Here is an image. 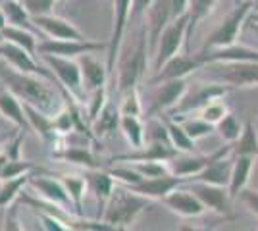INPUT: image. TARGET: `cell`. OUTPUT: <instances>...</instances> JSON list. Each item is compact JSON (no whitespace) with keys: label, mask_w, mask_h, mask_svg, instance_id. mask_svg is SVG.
Wrapping results in <instances>:
<instances>
[{"label":"cell","mask_w":258,"mask_h":231,"mask_svg":"<svg viewBox=\"0 0 258 231\" xmlns=\"http://www.w3.org/2000/svg\"><path fill=\"white\" fill-rule=\"evenodd\" d=\"M149 206H151V198L141 197V195L133 193L131 189L123 187V185L121 187L116 185L100 220L114 225V227L125 229L129 225H133L135 220Z\"/></svg>","instance_id":"2"},{"label":"cell","mask_w":258,"mask_h":231,"mask_svg":"<svg viewBox=\"0 0 258 231\" xmlns=\"http://www.w3.org/2000/svg\"><path fill=\"white\" fill-rule=\"evenodd\" d=\"M245 29L254 31V33L258 35V10H252L250 14H248L247 23H245Z\"/></svg>","instance_id":"53"},{"label":"cell","mask_w":258,"mask_h":231,"mask_svg":"<svg viewBox=\"0 0 258 231\" xmlns=\"http://www.w3.org/2000/svg\"><path fill=\"white\" fill-rule=\"evenodd\" d=\"M243 121L237 118L233 112H229L224 120L216 125V133L220 135V139L226 144H233L239 139V135L243 133Z\"/></svg>","instance_id":"38"},{"label":"cell","mask_w":258,"mask_h":231,"mask_svg":"<svg viewBox=\"0 0 258 231\" xmlns=\"http://www.w3.org/2000/svg\"><path fill=\"white\" fill-rule=\"evenodd\" d=\"M222 221H216L212 225H199V223H181L177 231H214Z\"/></svg>","instance_id":"51"},{"label":"cell","mask_w":258,"mask_h":231,"mask_svg":"<svg viewBox=\"0 0 258 231\" xmlns=\"http://www.w3.org/2000/svg\"><path fill=\"white\" fill-rule=\"evenodd\" d=\"M39 221L43 223V227L46 231H81V229H76V227L66 225L62 220H58L56 216H52L50 212H44V210L39 212Z\"/></svg>","instance_id":"47"},{"label":"cell","mask_w":258,"mask_h":231,"mask_svg":"<svg viewBox=\"0 0 258 231\" xmlns=\"http://www.w3.org/2000/svg\"><path fill=\"white\" fill-rule=\"evenodd\" d=\"M203 67H205V62L201 60L199 52H197V54H191V52L177 54V56H173L172 60H168V62L154 73V77L151 79V83L156 85V83L172 81V79H189V75L201 71Z\"/></svg>","instance_id":"14"},{"label":"cell","mask_w":258,"mask_h":231,"mask_svg":"<svg viewBox=\"0 0 258 231\" xmlns=\"http://www.w3.org/2000/svg\"><path fill=\"white\" fill-rule=\"evenodd\" d=\"M237 200L245 206V208L250 212V214H254V216H258V191H254V189H245L239 197H237Z\"/></svg>","instance_id":"48"},{"label":"cell","mask_w":258,"mask_h":231,"mask_svg":"<svg viewBox=\"0 0 258 231\" xmlns=\"http://www.w3.org/2000/svg\"><path fill=\"white\" fill-rule=\"evenodd\" d=\"M254 10H258V8H254Z\"/></svg>","instance_id":"59"},{"label":"cell","mask_w":258,"mask_h":231,"mask_svg":"<svg viewBox=\"0 0 258 231\" xmlns=\"http://www.w3.org/2000/svg\"><path fill=\"white\" fill-rule=\"evenodd\" d=\"M114 2V22H112V35L108 41V56L106 66L110 77L116 75V62L121 54V41L125 37V29L133 14V2L135 0H112Z\"/></svg>","instance_id":"8"},{"label":"cell","mask_w":258,"mask_h":231,"mask_svg":"<svg viewBox=\"0 0 258 231\" xmlns=\"http://www.w3.org/2000/svg\"><path fill=\"white\" fill-rule=\"evenodd\" d=\"M252 4H254V8H258V0H250Z\"/></svg>","instance_id":"57"},{"label":"cell","mask_w":258,"mask_h":231,"mask_svg":"<svg viewBox=\"0 0 258 231\" xmlns=\"http://www.w3.org/2000/svg\"><path fill=\"white\" fill-rule=\"evenodd\" d=\"M231 89L222 85V83H216V81H195V83H189V87L185 91V95L181 97V100L177 102V106L173 108L170 116L173 120H179V118H185V116H191L195 112H201L206 104H210L212 100L216 99H224Z\"/></svg>","instance_id":"6"},{"label":"cell","mask_w":258,"mask_h":231,"mask_svg":"<svg viewBox=\"0 0 258 231\" xmlns=\"http://www.w3.org/2000/svg\"><path fill=\"white\" fill-rule=\"evenodd\" d=\"M119 112L121 116H141L143 114V102H141L139 87H133L121 93V100H119Z\"/></svg>","instance_id":"41"},{"label":"cell","mask_w":258,"mask_h":231,"mask_svg":"<svg viewBox=\"0 0 258 231\" xmlns=\"http://www.w3.org/2000/svg\"><path fill=\"white\" fill-rule=\"evenodd\" d=\"M62 183L66 185L70 197H72V202H74V208L76 212L81 216V208H83V197H85V191H89L87 187V179L85 176H62Z\"/></svg>","instance_id":"39"},{"label":"cell","mask_w":258,"mask_h":231,"mask_svg":"<svg viewBox=\"0 0 258 231\" xmlns=\"http://www.w3.org/2000/svg\"><path fill=\"white\" fill-rule=\"evenodd\" d=\"M252 10H254V4L250 0H245L243 4L233 6L226 18L216 25L214 31L206 37L201 50H214V48H224V46L239 43V35L245 29L248 14Z\"/></svg>","instance_id":"5"},{"label":"cell","mask_w":258,"mask_h":231,"mask_svg":"<svg viewBox=\"0 0 258 231\" xmlns=\"http://www.w3.org/2000/svg\"><path fill=\"white\" fill-rule=\"evenodd\" d=\"M0 6H2V12L6 16V23L8 25L23 27V29L33 31V20L31 16L27 14V10L23 8L22 0H0Z\"/></svg>","instance_id":"36"},{"label":"cell","mask_w":258,"mask_h":231,"mask_svg":"<svg viewBox=\"0 0 258 231\" xmlns=\"http://www.w3.org/2000/svg\"><path fill=\"white\" fill-rule=\"evenodd\" d=\"M131 166H133V168H135V170H137L145 179L172 174L168 162H135V164H131Z\"/></svg>","instance_id":"45"},{"label":"cell","mask_w":258,"mask_h":231,"mask_svg":"<svg viewBox=\"0 0 258 231\" xmlns=\"http://www.w3.org/2000/svg\"><path fill=\"white\" fill-rule=\"evenodd\" d=\"M233 156H254L258 158V123L248 118L243 125V133L233 143Z\"/></svg>","instance_id":"30"},{"label":"cell","mask_w":258,"mask_h":231,"mask_svg":"<svg viewBox=\"0 0 258 231\" xmlns=\"http://www.w3.org/2000/svg\"><path fill=\"white\" fill-rule=\"evenodd\" d=\"M187 87H189V79H172V81L156 83L151 97L149 116L154 118V116H162V114H170L181 100Z\"/></svg>","instance_id":"13"},{"label":"cell","mask_w":258,"mask_h":231,"mask_svg":"<svg viewBox=\"0 0 258 231\" xmlns=\"http://www.w3.org/2000/svg\"><path fill=\"white\" fill-rule=\"evenodd\" d=\"M29 179H31V174H23L20 177L2 181V185H0V208H10L14 200L22 197L23 189L29 185Z\"/></svg>","instance_id":"37"},{"label":"cell","mask_w":258,"mask_h":231,"mask_svg":"<svg viewBox=\"0 0 258 231\" xmlns=\"http://www.w3.org/2000/svg\"><path fill=\"white\" fill-rule=\"evenodd\" d=\"M185 187L191 189L195 195L201 198V202L206 206V210L214 212V214L222 216V218L235 220V216L231 214V202H233V198L229 197L227 187L210 185V183H203V181H187Z\"/></svg>","instance_id":"12"},{"label":"cell","mask_w":258,"mask_h":231,"mask_svg":"<svg viewBox=\"0 0 258 231\" xmlns=\"http://www.w3.org/2000/svg\"><path fill=\"white\" fill-rule=\"evenodd\" d=\"M0 58H4L12 67L20 69L23 73L41 75V77H46V79L54 81V73H50L48 69H44L43 66H39V64L35 62V58H33L25 48L18 46V44L2 41V43H0Z\"/></svg>","instance_id":"18"},{"label":"cell","mask_w":258,"mask_h":231,"mask_svg":"<svg viewBox=\"0 0 258 231\" xmlns=\"http://www.w3.org/2000/svg\"><path fill=\"white\" fill-rule=\"evenodd\" d=\"M231 170H233V154L214 160L212 164L206 166L199 176L191 177L189 181H203V183H210V185L227 187L229 179H231Z\"/></svg>","instance_id":"26"},{"label":"cell","mask_w":258,"mask_h":231,"mask_svg":"<svg viewBox=\"0 0 258 231\" xmlns=\"http://www.w3.org/2000/svg\"><path fill=\"white\" fill-rule=\"evenodd\" d=\"M44 64H48L50 71H52L56 79L64 85V89L74 95L77 99L83 97V75H81V66L74 58H62V56L52 54H41Z\"/></svg>","instance_id":"10"},{"label":"cell","mask_w":258,"mask_h":231,"mask_svg":"<svg viewBox=\"0 0 258 231\" xmlns=\"http://www.w3.org/2000/svg\"><path fill=\"white\" fill-rule=\"evenodd\" d=\"M110 172V176L116 179V183H121L123 187H131V185H137L141 183L145 177L141 176L139 172L133 168V166H127V168H110L108 170Z\"/></svg>","instance_id":"44"},{"label":"cell","mask_w":258,"mask_h":231,"mask_svg":"<svg viewBox=\"0 0 258 231\" xmlns=\"http://www.w3.org/2000/svg\"><path fill=\"white\" fill-rule=\"evenodd\" d=\"M29 185L35 189L37 197L43 198L46 204H56V206L66 210H70L74 206L72 197H70L66 185L62 183V179H54V177L46 176H31Z\"/></svg>","instance_id":"17"},{"label":"cell","mask_w":258,"mask_h":231,"mask_svg":"<svg viewBox=\"0 0 258 231\" xmlns=\"http://www.w3.org/2000/svg\"><path fill=\"white\" fill-rule=\"evenodd\" d=\"M160 202L170 212L181 216V218H201L206 212V206L201 202V198L197 197L191 189L185 187V185L172 191L168 197L162 198Z\"/></svg>","instance_id":"16"},{"label":"cell","mask_w":258,"mask_h":231,"mask_svg":"<svg viewBox=\"0 0 258 231\" xmlns=\"http://www.w3.org/2000/svg\"><path fill=\"white\" fill-rule=\"evenodd\" d=\"M23 106H25V114H27V120H29L31 129H35V131L39 133V137L43 139L44 143H50V144L56 143V139H58L60 133L56 131L54 116L44 114L43 110L35 108L31 104H25V102H23Z\"/></svg>","instance_id":"28"},{"label":"cell","mask_w":258,"mask_h":231,"mask_svg":"<svg viewBox=\"0 0 258 231\" xmlns=\"http://www.w3.org/2000/svg\"><path fill=\"white\" fill-rule=\"evenodd\" d=\"M154 0H135L133 2V14H131V20H135V18H143L147 10L151 8V4Z\"/></svg>","instance_id":"50"},{"label":"cell","mask_w":258,"mask_h":231,"mask_svg":"<svg viewBox=\"0 0 258 231\" xmlns=\"http://www.w3.org/2000/svg\"><path fill=\"white\" fill-rule=\"evenodd\" d=\"M22 4L31 18H39V16L52 14L56 0H22Z\"/></svg>","instance_id":"46"},{"label":"cell","mask_w":258,"mask_h":231,"mask_svg":"<svg viewBox=\"0 0 258 231\" xmlns=\"http://www.w3.org/2000/svg\"><path fill=\"white\" fill-rule=\"evenodd\" d=\"M187 183L185 177H179L175 174H168V176L160 177H151V179H143L137 185H131L133 193H137L141 197H147L151 200H162L164 197H168L172 191H175L177 187H181Z\"/></svg>","instance_id":"21"},{"label":"cell","mask_w":258,"mask_h":231,"mask_svg":"<svg viewBox=\"0 0 258 231\" xmlns=\"http://www.w3.org/2000/svg\"><path fill=\"white\" fill-rule=\"evenodd\" d=\"M79 66H81V75H83V89L87 93L106 87L108 79H110L106 64H102L93 54H83L79 56Z\"/></svg>","instance_id":"24"},{"label":"cell","mask_w":258,"mask_h":231,"mask_svg":"<svg viewBox=\"0 0 258 231\" xmlns=\"http://www.w3.org/2000/svg\"><path fill=\"white\" fill-rule=\"evenodd\" d=\"M119 129L123 133V137L127 139V143L131 144L133 150L143 148L145 141H147V127L141 121L139 116H121L119 120Z\"/></svg>","instance_id":"33"},{"label":"cell","mask_w":258,"mask_h":231,"mask_svg":"<svg viewBox=\"0 0 258 231\" xmlns=\"http://www.w3.org/2000/svg\"><path fill=\"white\" fill-rule=\"evenodd\" d=\"M35 27L44 33L50 39H72V41H89L83 31H79L72 22H68L64 18H58L54 14L48 16H39V18H31Z\"/></svg>","instance_id":"20"},{"label":"cell","mask_w":258,"mask_h":231,"mask_svg":"<svg viewBox=\"0 0 258 231\" xmlns=\"http://www.w3.org/2000/svg\"><path fill=\"white\" fill-rule=\"evenodd\" d=\"M145 20H147L145 25H147V35H149V52H151V58H152L160 35L175 20L173 18L172 0H154L151 4V8L145 14Z\"/></svg>","instance_id":"15"},{"label":"cell","mask_w":258,"mask_h":231,"mask_svg":"<svg viewBox=\"0 0 258 231\" xmlns=\"http://www.w3.org/2000/svg\"><path fill=\"white\" fill-rule=\"evenodd\" d=\"M256 160L258 158H254V156H233V170H231V179L227 185L229 197L233 200H237V197L248 187V181H250V176L254 172Z\"/></svg>","instance_id":"25"},{"label":"cell","mask_w":258,"mask_h":231,"mask_svg":"<svg viewBox=\"0 0 258 231\" xmlns=\"http://www.w3.org/2000/svg\"><path fill=\"white\" fill-rule=\"evenodd\" d=\"M8 23H6V16H4V12H2V6H0V29L2 27H6Z\"/></svg>","instance_id":"54"},{"label":"cell","mask_w":258,"mask_h":231,"mask_svg":"<svg viewBox=\"0 0 258 231\" xmlns=\"http://www.w3.org/2000/svg\"><path fill=\"white\" fill-rule=\"evenodd\" d=\"M2 231H25L22 227L20 220H18V210H16V206H14V204L10 206L8 214H6V218H4V225H2Z\"/></svg>","instance_id":"49"},{"label":"cell","mask_w":258,"mask_h":231,"mask_svg":"<svg viewBox=\"0 0 258 231\" xmlns=\"http://www.w3.org/2000/svg\"><path fill=\"white\" fill-rule=\"evenodd\" d=\"M108 50V43L97 41H72V39H44L37 44V54H52L62 58H79L83 54H93Z\"/></svg>","instance_id":"11"},{"label":"cell","mask_w":258,"mask_h":231,"mask_svg":"<svg viewBox=\"0 0 258 231\" xmlns=\"http://www.w3.org/2000/svg\"><path fill=\"white\" fill-rule=\"evenodd\" d=\"M231 2H233V6H237V4H243L245 0H231Z\"/></svg>","instance_id":"56"},{"label":"cell","mask_w":258,"mask_h":231,"mask_svg":"<svg viewBox=\"0 0 258 231\" xmlns=\"http://www.w3.org/2000/svg\"><path fill=\"white\" fill-rule=\"evenodd\" d=\"M177 121L181 123L183 129L187 131V135L193 139L195 143H197L199 139H205V137H208L210 133L216 131L214 125L208 123L206 120H203L201 116H197V118H193V116H185V118H179Z\"/></svg>","instance_id":"40"},{"label":"cell","mask_w":258,"mask_h":231,"mask_svg":"<svg viewBox=\"0 0 258 231\" xmlns=\"http://www.w3.org/2000/svg\"><path fill=\"white\" fill-rule=\"evenodd\" d=\"M0 81L6 85L8 91H12L16 97L31 104L35 108L43 110L44 114L54 116V112L58 110V95L50 87V79L41 75H31V73H23L20 69L12 67L4 58L0 60Z\"/></svg>","instance_id":"1"},{"label":"cell","mask_w":258,"mask_h":231,"mask_svg":"<svg viewBox=\"0 0 258 231\" xmlns=\"http://www.w3.org/2000/svg\"><path fill=\"white\" fill-rule=\"evenodd\" d=\"M33 170H37V166L27 162V160H12L8 158L2 168H0V181H6V179H14V177H20L23 174H29Z\"/></svg>","instance_id":"42"},{"label":"cell","mask_w":258,"mask_h":231,"mask_svg":"<svg viewBox=\"0 0 258 231\" xmlns=\"http://www.w3.org/2000/svg\"><path fill=\"white\" fill-rule=\"evenodd\" d=\"M87 179V187L89 191L95 195L97 198V204H98V220L102 218L104 214V208H106L108 200L112 197L114 189H116V179L110 176V172H104V170H87L85 174Z\"/></svg>","instance_id":"23"},{"label":"cell","mask_w":258,"mask_h":231,"mask_svg":"<svg viewBox=\"0 0 258 231\" xmlns=\"http://www.w3.org/2000/svg\"><path fill=\"white\" fill-rule=\"evenodd\" d=\"M177 154L179 152L168 141H149L147 146L137 148L129 154L114 156L110 162H129V164H135V162H170Z\"/></svg>","instance_id":"19"},{"label":"cell","mask_w":258,"mask_h":231,"mask_svg":"<svg viewBox=\"0 0 258 231\" xmlns=\"http://www.w3.org/2000/svg\"><path fill=\"white\" fill-rule=\"evenodd\" d=\"M37 231H46V229L43 227V223H41V221H39V225H37Z\"/></svg>","instance_id":"55"},{"label":"cell","mask_w":258,"mask_h":231,"mask_svg":"<svg viewBox=\"0 0 258 231\" xmlns=\"http://www.w3.org/2000/svg\"><path fill=\"white\" fill-rule=\"evenodd\" d=\"M119 120H121L119 106L108 100V104L98 114V118L91 123L93 125V137H106L112 131H116V127H119Z\"/></svg>","instance_id":"31"},{"label":"cell","mask_w":258,"mask_h":231,"mask_svg":"<svg viewBox=\"0 0 258 231\" xmlns=\"http://www.w3.org/2000/svg\"><path fill=\"white\" fill-rule=\"evenodd\" d=\"M227 114H229V110H227V104L224 102V99L212 100L210 104H206L205 108L199 112V116H201L203 120L208 121V123H212L214 127L226 118Z\"/></svg>","instance_id":"43"},{"label":"cell","mask_w":258,"mask_h":231,"mask_svg":"<svg viewBox=\"0 0 258 231\" xmlns=\"http://www.w3.org/2000/svg\"><path fill=\"white\" fill-rule=\"evenodd\" d=\"M187 27H189V16H179L175 18L160 35L154 54H152V71L156 73L168 60L179 54L183 46L187 48Z\"/></svg>","instance_id":"7"},{"label":"cell","mask_w":258,"mask_h":231,"mask_svg":"<svg viewBox=\"0 0 258 231\" xmlns=\"http://www.w3.org/2000/svg\"><path fill=\"white\" fill-rule=\"evenodd\" d=\"M149 35H147V25L143 23L139 31V39L133 46V50L127 56H119L118 66V93H125L129 89L137 87L143 79L147 66H149Z\"/></svg>","instance_id":"4"},{"label":"cell","mask_w":258,"mask_h":231,"mask_svg":"<svg viewBox=\"0 0 258 231\" xmlns=\"http://www.w3.org/2000/svg\"><path fill=\"white\" fill-rule=\"evenodd\" d=\"M0 114L6 118L8 121H12L16 127L20 129H31L27 114H25V106L22 104V99L16 97L12 91H0Z\"/></svg>","instance_id":"27"},{"label":"cell","mask_w":258,"mask_h":231,"mask_svg":"<svg viewBox=\"0 0 258 231\" xmlns=\"http://www.w3.org/2000/svg\"><path fill=\"white\" fill-rule=\"evenodd\" d=\"M2 141H4V139H2V137H0V143H2Z\"/></svg>","instance_id":"58"},{"label":"cell","mask_w":258,"mask_h":231,"mask_svg":"<svg viewBox=\"0 0 258 231\" xmlns=\"http://www.w3.org/2000/svg\"><path fill=\"white\" fill-rule=\"evenodd\" d=\"M87 144V143H85ZM85 144H70V146H62V150L52 152L54 158H60L64 162H72L77 166H85L87 170H98L100 162H97L95 154L89 150Z\"/></svg>","instance_id":"29"},{"label":"cell","mask_w":258,"mask_h":231,"mask_svg":"<svg viewBox=\"0 0 258 231\" xmlns=\"http://www.w3.org/2000/svg\"><path fill=\"white\" fill-rule=\"evenodd\" d=\"M173 6V18H179V16H185L187 10H189V0H172Z\"/></svg>","instance_id":"52"},{"label":"cell","mask_w":258,"mask_h":231,"mask_svg":"<svg viewBox=\"0 0 258 231\" xmlns=\"http://www.w3.org/2000/svg\"><path fill=\"white\" fill-rule=\"evenodd\" d=\"M0 33H2V41L22 46V48H25L31 56L37 54V44H39V39H37V35L33 33V31L23 29V27L6 25V27H2V29H0Z\"/></svg>","instance_id":"35"},{"label":"cell","mask_w":258,"mask_h":231,"mask_svg":"<svg viewBox=\"0 0 258 231\" xmlns=\"http://www.w3.org/2000/svg\"><path fill=\"white\" fill-rule=\"evenodd\" d=\"M164 120V125H166V131H168V139L172 146L177 150V152H193L195 150V141L187 135V131L183 129V125L177 120H173L170 116L162 114L160 116Z\"/></svg>","instance_id":"32"},{"label":"cell","mask_w":258,"mask_h":231,"mask_svg":"<svg viewBox=\"0 0 258 231\" xmlns=\"http://www.w3.org/2000/svg\"><path fill=\"white\" fill-rule=\"evenodd\" d=\"M201 60L208 64H218V62H258V50L247 44L235 43L224 48H214V50H199Z\"/></svg>","instance_id":"22"},{"label":"cell","mask_w":258,"mask_h":231,"mask_svg":"<svg viewBox=\"0 0 258 231\" xmlns=\"http://www.w3.org/2000/svg\"><path fill=\"white\" fill-rule=\"evenodd\" d=\"M208 81H216L233 89H258V62H218L203 69Z\"/></svg>","instance_id":"3"},{"label":"cell","mask_w":258,"mask_h":231,"mask_svg":"<svg viewBox=\"0 0 258 231\" xmlns=\"http://www.w3.org/2000/svg\"><path fill=\"white\" fill-rule=\"evenodd\" d=\"M218 0H189V10H187V16H189V27H187V48L185 52H189V43L193 39V33L197 29V25L206 20L212 10L216 8Z\"/></svg>","instance_id":"34"},{"label":"cell","mask_w":258,"mask_h":231,"mask_svg":"<svg viewBox=\"0 0 258 231\" xmlns=\"http://www.w3.org/2000/svg\"><path fill=\"white\" fill-rule=\"evenodd\" d=\"M233 154V144H226V146H220L218 150L210 154H193V152H179L175 158H172L168 164H170V172L179 177H185L187 181L191 177L199 176L208 164H212L218 158H224Z\"/></svg>","instance_id":"9"}]
</instances>
